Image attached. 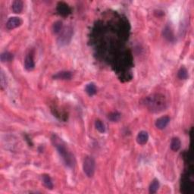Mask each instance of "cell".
<instances>
[{
  "instance_id": "6da1fadb",
  "label": "cell",
  "mask_w": 194,
  "mask_h": 194,
  "mask_svg": "<svg viewBox=\"0 0 194 194\" xmlns=\"http://www.w3.org/2000/svg\"><path fill=\"white\" fill-rule=\"evenodd\" d=\"M143 104L150 112L154 113L162 112L167 106L165 97L161 93H154L148 96L143 100Z\"/></svg>"
},
{
  "instance_id": "7a4b0ae2",
  "label": "cell",
  "mask_w": 194,
  "mask_h": 194,
  "mask_svg": "<svg viewBox=\"0 0 194 194\" xmlns=\"http://www.w3.org/2000/svg\"><path fill=\"white\" fill-rule=\"evenodd\" d=\"M52 142L54 143V145H55V147L57 148L59 154H60V155H61V157H62L65 164L69 167L73 166V155H71V153L68 151L67 148L65 147V145L64 144V143L61 141V139H59L58 137H56V136H53V137H52Z\"/></svg>"
},
{
  "instance_id": "3957f363",
  "label": "cell",
  "mask_w": 194,
  "mask_h": 194,
  "mask_svg": "<svg viewBox=\"0 0 194 194\" xmlns=\"http://www.w3.org/2000/svg\"><path fill=\"white\" fill-rule=\"evenodd\" d=\"M96 162L94 159L91 156H87L83 160V169L85 175L88 177H92L95 173Z\"/></svg>"
},
{
  "instance_id": "277c9868",
  "label": "cell",
  "mask_w": 194,
  "mask_h": 194,
  "mask_svg": "<svg viewBox=\"0 0 194 194\" xmlns=\"http://www.w3.org/2000/svg\"><path fill=\"white\" fill-rule=\"evenodd\" d=\"M21 24H22V21L19 18L12 17L6 22V28L8 30H12V29L18 28L19 26H21Z\"/></svg>"
},
{
  "instance_id": "5b68a950",
  "label": "cell",
  "mask_w": 194,
  "mask_h": 194,
  "mask_svg": "<svg viewBox=\"0 0 194 194\" xmlns=\"http://www.w3.org/2000/svg\"><path fill=\"white\" fill-rule=\"evenodd\" d=\"M57 12H59V14H61V15L68 16V14H71V11L70 7L68 6L66 3L61 2V3H58Z\"/></svg>"
},
{
  "instance_id": "8992f818",
  "label": "cell",
  "mask_w": 194,
  "mask_h": 194,
  "mask_svg": "<svg viewBox=\"0 0 194 194\" xmlns=\"http://www.w3.org/2000/svg\"><path fill=\"white\" fill-rule=\"evenodd\" d=\"M170 122V118L168 116H163L159 118L155 121V127L159 130H163L166 128L167 125Z\"/></svg>"
},
{
  "instance_id": "52a82bcc",
  "label": "cell",
  "mask_w": 194,
  "mask_h": 194,
  "mask_svg": "<svg viewBox=\"0 0 194 194\" xmlns=\"http://www.w3.org/2000/svg\"><path fill=\"white\" fill-rule=\"evenodd\" d=\"M34 67H35V63H34V56H33L32 54H28V55L26 56L24 60V68L27 71H30L34 70Z\"/></svg>"
},
{
  "instance_id": "ba28073f",
  "label": "cell",
  "mask_w": 194,
  "mask_h": 194,
  "mask_svg": "<svg viewBox=\"0 0 194 194\" xmlns=\"http://www.w3.org/2000/svg\"><path fill=\"white\" fill-rule=\"evenodd\" d=\"M149 134L146 131L142 130L138 134L137 137V141L139 145H144L148 142Z\"/></svg>"
},
{
  "instance_id": "9c48e42d",
  "label": "cell",
  "mask_w": 194,
  "mask_h": 194,
  "mask_svg": "<svg viewBox=\"0 0 194 194\" xmlns=\"http://www.w3.org/2000/svg\"><path fill=\"white\" fill-rule=\"evenodd\" d=\"M23 7L24 4L22 1H21V0H15V1H14L13 3H12V8L14 13L19 14L22 12Z\"/></svg>"
},
{
  "instance_id": "30bf717a",
  "label": "cell",
  "mask_w": 194,
  "mask_h": 194,
  "mask_svg": "<svg viewBox=\"0 0 194 194\" xmlns=\"http://www.w3.org/2000/svg\"><path fill=\"white\" fill-rule=\"evenodd\" d=\"M71 76V73L69 71H61L54 75L53 78L56 80H70Z\"/></svg>"
},
{
  "instance_id": "8fae6325",
  "label": "cell",
  "mask_w": 194,
  "mask_h": 194,
  "mask_svg": "<svg viewBox=\"0 0 194 194\" xmlns=\"http://www.w3.org/2000/svg\"><path fill=\"white\" fill-rule=\"evenodd\" d=\"M181 146V142L178 137H174V138L171 139V148L173 151L175 152L178 151V150L180 149Z\"/></svg>"
},
{
  "instance_id": "7c38bea8",
  "label": "cell",
  "mask_w": 194,
  "mask_h": 194,
  "mask_svg": "<svg viewBox=\"0 0 194 194\" xmlns=\"http://www.w3.org/2000/svg\"><path fill=\"white\" fill-rule=\"evenodd\" d=\"M0 59H1L2 62H10L13 60L14 55L9 52H5L1 54Z\"/></svg>"
},
{
  "instance_id": "4fadbf2b",
  "label": "cell",
  "mask_w": 194,
  "mask_h": 194,
  "mask_svg": "<svg viewBox=\"0 0 194 194\" xmlns=\"http://www.w3.org/2000/svg\"><path fill=\"white\" fill-rule=\"evenodd\" d=\"M43 184L48 189L52 190L53 188V184H52V181L51 177H50V175H43Z\"/></svg>"
},
{
  "instance_id": "5bb4252c",
  "label": "cell",
  "mask_w": 194,
  "mask_h": 194,
  "mask_svg": "<svg viewBox=\"0 0 194 194\" xmlns=\"http://www.w3.org/2000/svg\"><path fill=\"white\" fill-rule=\"evenodd\" d=\"M85 90H86L87 93L89 96H93L94 94L97 93V87H96V85L94 84L93 83H90L87 85Z\"/></svg>"
},
{
  "instance_id": "9a60e30c",
  "label": "cell",
  "mask_w": 194,
  "mask_h": 194,
  "mask_svg": "<svg viewBox=\"0 0 194 194\" xmlns=\"http://www.w3.org/2000/svg\"><path fill=\"white\" fill-rule=\"evenodd\" d=\"M159 188V181L157 179H154L149 186V193H155Z\"/></svg>"
},
{
  "instance_id": "2e32d148",
  "label": "cell",
  "mask_w": 194,
  "mask_h": 194,
  "mask_svg": "<svg viewBox=\"0 0 194 194\" xmlns=\"http://www.w3.org/2000/svg\"><path fill=\"white\" fill-rule=\"evenodd\" d=\"M7 85H8V81H7L6 76L5 75L4 72L1 71V73H0V86H1L2 90H4L7 87Z\"/></svg>"
},
{
  "instance_id": "e0dca14e",
  "label": "cell",
  "mask_w": 194,
  "mask_h": 194,
  "mask_svg": "<svg viewBox=\"0 0 194 194\" xmlns=\"http://www.w3.org/2000/svg\"><path fill=\"white\" fill-rule=\"evenodd\" d=\"M177 76L181 80H186L188 77V71L184 67L180 68V70L177 72Z\"/></svg>"
},
{
  "instance_id": "ac0fdd59",
  "label": "cell",
  "mask_w": 194,
  "mask_h": 194,
  "mask_svg": "<svg viewBox=\"0 0 194 194\" xmlns=\"http://www.w3.org/2000/svg\"><path fill=\"white\" fill-rule=\"evenodd\" d=\"M95 127L97 128V130L98 131H99L100 133H104L106 131V127H105V124H103V122L99 119H98L95 121Z\"/></svg>"
},
{
  "instance_id": "d6986e66",
  "label": "cell",
  "mask_w": 194,
  "mask_h": 194,
  "mask_svg": "<svg viewBox=\"0 0 194 194\" xmlns=\"http://www.w3.org/2000/svg\"><path fill=\"white\" fill-rule=\"evenodd\" d=\"M61 28H62V22L61 21H56L52 26V30H53V32L55 34H58V33L60 32Z\"/></svg>"
},
{
  "instance_id": "ffe728a7",
  "label": "cell",
  "mask_w": 194,
  "mask_h": 194,
  "mask_svg": "<svg viewBox=\"0 0 194 194\" xmlns=\"http://www.w3.org/2000/svg\"><path fill=\"white\" fill-rule=\"evenodd\" d=\"M120 116H121L120 114H119L118 112H112V113H111L109 115H108V118H109L111 121H116L120 118Z\"/></svg>"
}]
</instances>
